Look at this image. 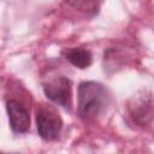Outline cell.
<instances>
[{
	"label": "cell",
	"instance_id": "6da1fadb",
	"mask_svg": "<svg viewBox=\"0 0 154 154\" xmlns=\"http://www.w3.org/2000/svg\"><path fill=\"white\" fill-rule=\"evenodd\" d=\"M78 113L82 118L96 117L106 106L107 93L102 84L93 81L82 82L77 91Z\"/></svg>",
	"mask_w": 154,
	"mask_h": 154
},
{
	"label": "cell",
	"instance_id": "7a4b0ae2",
	"mask_svg": "<svg viewBox=\"0 0 154 154\" xmlns=\"http://www.w3.org/2000/svg\"><path fill=\"white\" fill-rule=\"evenodd\" d=\"M36 126L38 135L46 141H53L58 138L63 120L53 108L41 107L36 113Z\"/></svg>",
	"mask_w": 154,
	"mask_h": 154
},
{
	"label": "cell",
	"instance_id": "3957f363",
	"mask_svg": "<svg viewBox=\"0 0 154 154\" xmlns=\"http://www.w3.org/2000/svg\"><path fill=\"white\" fill-rule=\"evenodd\" d=\"M46 96L53 102L69 108L71 106V81L65 76H58L43 84Z\"/></svg>",
	"mask_w": 154,
	"mask_h": 154
},
{
	"label": "cell",
	"instance_id": "277c9868",
	"mask_svg": "<svg viewBox=\"0 0 154 154\" xmlns=\"http://www.w3.org/2000/svg\"><path fill=\"white\" fill-rule=\"evenodd\" d=\"M6 109L11 129L18 134L26 132L30 128V117L26 108L19 101L10 100L6 103Z\"/></svg>",
	"mask_w": 154,
	"mask_h": 154
},
{
	"label": "cell",
	"instance_id": "5b68a950",
	"mask_svg": "<svg viewBox=\"0 0 154 154\" xmlns=\"http://www.w3.org/2000/svg\"><path fill=\"white\" fill-rule=\"evenodd\" d=\"M64 57L73 66L78 69H87L93 61V55L88 49L84 48H69L64 51Z\"/></svg>",
	"mask_w": 154,
	"mask_h": 154
}]
</instances>
